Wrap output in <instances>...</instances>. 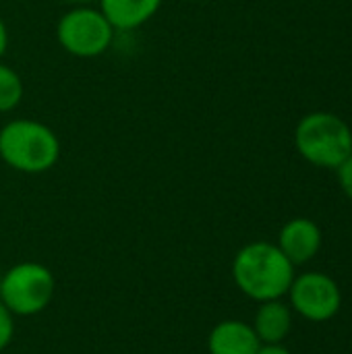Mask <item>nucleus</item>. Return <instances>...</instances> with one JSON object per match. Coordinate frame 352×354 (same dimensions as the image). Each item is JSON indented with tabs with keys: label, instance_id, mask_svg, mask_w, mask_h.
I'll return each mask as SVG.
<instances>
[{
	"label": "nucleus",
	"instance_id": "obj_13",
	"mask_svg": "<svg viewBox=\"0 0 352 354\" xmlns=\"http://www.w3.org/2000/svg\"><path fill=\"white\" fill-rule=\"evenodd\" d=\"M338 172V183H340V189L344 191L346 197L352 199V153L336 168Z\"/></svg>",
	"mask_w": 352,
	"mask_h": 354
},
{
	"label": "nucleus",
	"instance_id": "obj_3",
	"mask_svg": "<svg viewBox=\"0 0 352 354\" xmlns=\"http://www.w3.org/2000/svg\"><path fill=\"white\" fill-rule=\"evenodd\" d=\"M299 153L322 168H338L352 153L349 124L332 112H311L301 118L295 131Z\"/></svg>",
	"mask_w": 352,
	"mask_h": 354
},
{
	"label": "nucleus",
	"instance_id": "obj_5",
	"mask_svg": "<svg viewBox=\"0 0 352 354\" xmlns=\"http://www.w3.org/2000/svg\"><path fill=\"white\" fill-rule=\"evenodd\" d=\"M114 31L116 29L104 17V12L89 4H75L60 17L56 25L58 44L66 54L77 58L102 56L110 48Z\"/></svg>",
	"mask_w": 352,
	"mask_h": 354
},
{
	"label": "nucleus",
	"instance_id": "obj_10",
	"mask_svg": "<svg viewBox=\"0 0 352 354\" xmlns=\"http://www.w3.org/2000/svg\"><path fill=\"white\" fill-rule=\"evenodd\" d=\"M253 330L261 344H282L293 330L290 307L280 299L261 303L253 319Z\"/></svg>",
	"mask_w": 352,
	"mask_h": 354
},
{
	"label": "nucleus",
	"instance_id": "obj_11",
	"mask_svg": "<svg viewBox=\"0 0 352 354\" xmlns=\"http://www.w3.org/2000/svg\"><path fill=\"white\" fill-rule=\"evenodd\" d=\"M23 100V81L19 73L0 62V112L15 110Z\"/></svg>",
	"mask_w": 352,
	"mask_h": 354
},
{
	"label": "nucleus",
	"instance_id": "obj_15",
	"mask_svg": "<svg viewBox=\"0 0 352 354\" xmlns=\"http://www.w3.org/2000/svg\"><path fill=\"white\" fill-rule=\"evenodd\" d=\"M6 48H8V31H6V25H4V21L0 17V60H2Z\"/></svg>",
	"mask_w": 352,
	"mask_h": 354
},
{
	"label": "nucleus",
	"instance_id": "obj_14",
	"mask_svg": "<svg viewBox=\"0 0 352 354\" xmlns=\"http://www.w3.org/2000/svg\"><path fill=\"white\" fill-rule=\"evenodd\" d=\"M255 354H290V351L284 348L282 344H261Z\"/></svg>",
	"mask_w": 352,
	"mask_h": 354
},
{
	"label": "nucleus",
	"instance_id": "obj_8",
	"mask_svg": "<svg viewBox=\"0 0 352 354\" xmlns=\"http://www.w3.org/2000/svg\"><path fill=\"white\" fill-rule=\"evenodd\" d=\"M261 342L253 326L241 319H226L212 328L207 336L210 354H255Z\"/></svg>",
	"mask_w": 352,
	"mask_h": 354
},
{
	"label": "nucleus",
	"instance_id": "obj_7",
	"mask_svg": "<svg viewBox=\"0 0 352 354\" xmlns=\"http://www.w3.org/2000/svg\"><path fill=\"white\" fill-rule=\"evenodd\" d=\"M278 249L293 266H303L319 253L322 230L313 220L295 218L282 226L278 236Z\"/></svg>",
	"mask_w": 352,
	"mask_h": 354
},
{
	"label": "nucleus",
	"instance_id": "obj_12",
	"mask_svg": "<svg viewBox=\"0 0 352 354\" xmlns=\"http://www.w3.org/2000/svg\"><path fill=\"white\" fill-rule=\"evenodd\" d=\"M15 336V315L0 303V353L12 342Z\"/></svg>",
	"mask_w": 352,
	"mask_h": 354
},
{
	"label": "nucleus",
	"instance_id": "obj_16",
	"mask_svg": "<svg viewBox=\"0 0 352 354\" xmlns=\"http://www.w3.org/2000/svg\"><path fill=\"white\" fill-rule=\"evenodd\" d=\"M64 2H71V4H89L93 0H64Z\"/></svg>",
	"mask_w": 352,
	"mask_h": 354
},
{
	"label": "nucleus",
	"instance_id": "obj_6",
	"mask_svg": "<svg viewBox=\"0 0 352 354\" xmlns=\"http://www.w3.org/2000/svg\"><path fill=\"white\" fill-rule=\"evenodd\" d=\"M288 295L293 309L315 324L332 319L342 307V292L338 284L322 272H309L295 278Z\"/></svg>",
	"mask_w": 352,
	"mask_h": 354
},
{
	"label": "nucleus",
	"instance_id": "obj_4",
	"mask_svg": "<svg viewBox=\"0 0 352 354\" xmlns=\"http://www.w3.org/2000/svg\"><path fill=\"white\" fill-rule=\"evenodd\" d=\"M54 292V274L35 261H21L0 276V303L15 317H31L46 311Z\"/></svg>",
	"mask_w": 352,
	"mask_h": 354
},
{
	"label": "nucleus",
	"instance_id": "obj_2",
	"mask_svg": "<svg viewBox=\"0 0 352 354\" xmlns=\"http://www.w3.org/2000/svg\"><path fill=\"white\" fill-rule=\"evenodd\" d=\"M0 158L23 174H44L60 160V139L44 122L17 118L0 129Z\"/></svg>",
	"mask_w": 352,
	"mask_h": 354
},
{
	"label": "nucleus",
	"instance_id": "obj_1",
	"mask_svg": "<svg viewBox=\"0 0 352 354\" xmlns=\"http://www.w3.org/2000/svg\"><path fill=\"white\" fill-rule=\"evenodd\" d=\"M232 280L245 297L257 303L276 301L288 295L295 280V266L278 245L257 241L245 245L234 255Z\"/></svg>",
	"mask_w": 352,
	"mask_h": 354
},
{
	"label": "nucleus",
	"instance_id": "obj_9",
	"mask_svg": "<svg viewBox=\"0 0 352 354\" xmlns=\"http://www.w3.org/2000/svg\"><path fill=\"white\" fill-rule=\"evenodd\" d=\"M162 0H100V10L118 31H131L156 17Z\"/></svg>",
	"mask_w": 352,
	"mask_h": 354
}]
</instances>
